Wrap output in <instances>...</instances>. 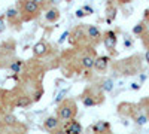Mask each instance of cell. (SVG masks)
Returning a JSON list of instances; mask_svg holds the SVG:
<instances>
[{
  "label": "cell",
  "mask_w": 149,
  "mask_h": 134,
  "mask_svg": "<svg viewBox=\"0 0 149 134\" xmlns=\"http://www.w3.org/2000/svg\"><path fill=\"white\" fill-rule=\"evenodd\" d=\"M116 45V36L113 31H109L106 34V37H104V46L107 48V49H113Z\"/></svg>",
  "instance_id": "cell-1"
},
{
  "label": "cell",
  "mask_w": 149,
  "mask_h": 134,
  "mask_svg": "<svg viewBox=\"0 0 149 134\" xmlns=\"http://www.w3.org/2000/svg\"><path fill=\"white\" fill-rule=\"evenodd\" d=\"M24 9H26L27 14H36L37 9H39V5H37L36 0H27L26 5H24Z\"/></svg>",
  "instance_id": "cell-2"
},
{
  "label": "cell",
  "mask_w": 149,
  "mask_h": 134,
  "mask_svg": "<svg viewBox=\"0 0 149 134\" xmlns=\"http://www.w3.org/2000/svg\"><path fill=\"white\" fill-rule=\"evenodd\" d=\"M66 133L67 134H79V133H82V127H81L79 122H76V121H72L70 125L66 128Z\"/></svg>",
  "instance_id": "cell-3"
},
{
  "label": "cell",
  "mask_w": 149,
  "mask_h": 134,
  "mask_svg": "<svg viewBox=\"0 0 149 134\" xmlns=\"http://www.w3.org/2000/svg\"><path fill=\"white\" fill-rule=\"evenodd\" d=\"M72 116H73V110H72L69 106H63V107L60 109V118L61 119L69 121V119H72Z\"/></svg>",
  "instance_id": "cell-4"
},
{
  "label": "cell",
  "mask_w": 149,
  "mask_h": 134,
  "mask_svg": "<svg viewBox=\"0 0 149 134\" xmlns=\"http://www.w3.org/2000/svg\"><path fill=\"white\" fill-rule=\"evenodd\" d=\"M107 61H109V58H107V57H100V58H97V60H95L94 67H95L97 70H104L106 66H107Z\"/></svg>",
  "instance_id": "cell-5"
},
{
  "label": "cell",
  "mask_w": 149,
  "mask_h": 134,
  "mask_svg": "<svg viewBox=\"0 0 149 134\" xmlns=\"http://www.w3.org/2000/svg\"><path fill=\"white\" fill-rule=\"evenodd\" d=\"M33 52L39 57V55H43L45 52H46V45L43 43V42H39V43H36L34 46H33Z\"/></svg>",
  "instance_id": "cell-6"
},
{
  "label": "cell",
  "mask_w": 149,
  "mask_h": 134,
  "mask_svg": "<svg viewBox=\"0 0 149 134\" xmlns=\"http://www.w3.org/2000/svg\"><path fill=\"white\" fill-rule=\"evenodd\" d=\"M57 125H58V121H57V118H54V116L48 118V119L45 121V127H46L48 130H54V128H57Z\"/></svg>",
  "instance_id": "cell-7"
},
{
  "label": "cell",
  "mask_w": 149,
  "mask_h": 134,
  "mask_svg": "<svg viewBox=\"0 0 149 134\" xmlns=\"http://www.w3.org/2000/svg\"><path fill=\"white\" fill-rule=\"evenodd\" d=\"M107 127H109V125L104 122V121H100V122H97V124L93 127V131H94V133H103Z\"/></svg>",
  "instance_id": "cell-8"
},
{
  "label": "cell",
  "mask_w": 149,
  "mask_h": 134,
  "mask_svg": "<svg viewBox=\"0 0 149 134\" xmlns=\"http://www.w3.org/2000/svg\"><path fill=\"white\" fill-rule=\"evenodd\" d=\"M58 17H60V14H58V10H55V9H51V10H49L48 12V14L45 15V18L48 19V21H57L58 19Z\"/></svg>",
  "instance_id": "cell-9"
},
{
  "label": "cell",
  "mask_w": 149,
  "mask_h": 134,
  "mask_svg": "<svg viewBox=\"0 0 149 134\" xmlns=\"http://www.w3.org/2000/svg\"><path fill=\"white\" fill-rule=\"evenodd\" d=\"M94 63H95V60H94L93 57H84V58H82V66L86 67V69L94 67Z\"/></svg>",
  "instance_id": "cell-10"
},
{
  "label": "cell",
  "mask_w": 149,
  "mask_h": 134,
  "mask_svg": "<svg viewBox=\"0 0 149 134\" xmlns=\"http://www.w3.org/2000/svg\"><path fill=\"white\" fill-rule=\"evenodd\" d=\"M88 34H90V37H98V36H100V31H98L97 27L91 26V27L88 28Z\"/></svg>",
  "instance_id": "cell-11"
},
{
  "label": "cell",
  "mask_w": 149,
  "mask_h": 134,
  "mask_svg": "<svg viewBox=\"0 0 149 134\" xmlns=\"http://www.w3.org/2000/svg\"><path fill=\"white\" fill-rule=\"evenodd\" d=\"M29 104H30V99H29V97H21V99L18 100V106L19 107H26Z\"/></svg>",
  "instance_id": "cell-12"
},
{
  "label": "cell",
  "mask_w": 149,
  "mask_h": 134,
  "mask_svg": "<svg viewBox=\"0 0 149 134\" xmlns=\"http://www.w3.org/2000/svg\"><path fill=\"white\" fill-rule=\"evenodd\" d=\"M18 15V10L17 9H14V8H10V9H8V12H6V17L9 18V19H12V18H15Z\"/></svg>",
  "instance_id": "cell-13"
},
{
  "label": "cell",
  "mask_w": 149,
  "mask_h": 134,
  "mask_svg": "<svg viewBox=\"0 0 149 134\" xmlns=\"http://www.w3.org/2000/svg\"><path fill=\"white\" fill-rule=\"evenodd\" d=\"M112 88H113V82H112L110 79L104 81V83H103V90H104V91H112Z\"/></svg>",
  "instance_id": "cell-14"
},
{
  "label": "cell",
  "mask_w": 149,
  "mask_h": 134,
  "mask_svg": "<svg viewBox=\"0 0 149 134\" xmlns=\"http://www.w3.org/2000/svg\"><path fill=\"white\" fill-rule=\"evenodd\" d=\"M84 106H95V101L91 99V97H85V99H84Z\"/></svg>",
  "instance_id": "cell-15"
},
{
  "label": "cell",
  "mask_w": 149,
  "mask_h": 134,
  "mask_svg": "<svg viewBox=\"0 0 149 134\" xmlns=\"http://www.w3.org/2000/svg\"><path fill=\"white\" fill-rule=\"evenodd\" d=\"M5 122H6L8 125H14V124H15V118L12 116V115H6V116H5Z\"/></svg>",
  "instance_id": "cell-16"
},
{
  "label": "cell",
  "mask_w": 149,
  "mask_h": 134,
  "mask_svg": "<svg viewBox=\"0 0 149 134\" xmlns=\"http://www.w3.org/2000/svg\"><path fill=\"white\" fill-rule=\"evenodd\" d=\"M21 66H22V64H21V61H17V63H14V64L10 66V70H14L15 73H18V72L21 70Z\"/></svg>",
  "instance_id": "cell-17"
},
{
  "label": "cell",
  "mask_w": 149,
  "mask_h": 134,
  "mask_svg": "<svg viewBox=\"0 0 149 134\" xmlns=\"http://www.w3.org/2000/svg\"><path fill=\"white\" fill-rule=\"evenodd\" d=\"M66 94H67V90H63V91H61V92H60V94L55 97V101H57V103H60L61 100L64 99V95H66Z\"/></svg>",
  "instance_id": "cell-18"
},
{
  "label": "cell",
  "mask_w": 149,
  "mask_h": 134,
  "mask_svg": "<svg viewBox=\"0 0 149 134\" xmlns=\"http://www.w3.org/2000/svg\"><path fill=\"white\" fill-rule=\"evenodd\" d=\"M142 31H143V26H142V24H137V26L133 28V33H134V34H139V33H142Z\"/></svg>",
  "instance_id": "cell-19"
},
{
  "label": "cell",
  "mask_w": 149,
  "mask_h": 134,
  "mask_svg": "<svg viewBox=\"0 0 149 134\" xmlns=\"http://www.w3.org/2000/svg\"><path fill=\"white\" fill-rule=\"evenodd\" d=\"M146 122H148V118H146V116H143V115H142V116H139V118H137V124H139V125H145Z\"/></svg>",
  "instance_id": "cell-20"
},
{
  "label": "cell",
  "mask_w": 149,
  "mask_h": 134,
  "mask_svg": "<svg viewBox=\"0 0 149 134\" xmlns=\"http://www.w3.org/2000/svg\"><path fill=\"white\" fill-rule=\"evenodd\" d=\"M85 15H86V14H85L84 9H78V10H76V17H78V18H82V17H85Z\"/></svg>",
  "instance_id": "cell-21"
},
{
  "label": "cell",
  "mask_w": 149,
  "mask_h": 134,
  "mask_svg": "<svg viewBox=\"0 0 149 134\" xmlns=\"http://www.w3.org/2000/svg\"><path fill=\"white\" fill-rule=\"evenodd\" d=\"M69 36V31H64L63 34H61V37H60V40H58V43H63L64 40H66V37Z\"/></svg>",
  "instance_id": "cell-22"
},
{
  "label": "cell",
  "mask_w": 149,
  "mask_h": 134,
  "mask_svg": "<svg viewBox=\"0 0 149 134\" xmlns=\"http://www.w3.org/2000/svg\"><path fill=\"white\" fill-rule=\"evenodd\" d=\"M5 31V18L0 17V33Z\"/></svg>",
  "instance_id": "cell-23"
},
{
  "label": "cell",
  "mask_w": 149,
  "mask_h": 134,
  "mask_svg": "<svg viewBox=\"0 0 149 134\" xmlns=\"http://www.w3.org/2000/svg\"><path fill=\"white\" fill-rule=\"evenodd\" d=\"M131 88H133V90H139L140 85H139V83H131Z\"/></svg>",
  "instance_id": "cell-24"
},
{
  "label": "cell",
  "mask_w": 149,
  "mask_h": 134,
  "mask_svg": "<svg viewBox=\"0 0 149 134\" xmlns=\"http://www.w3.org/2000/svg\"><path fill=\"white\" fill-rule=\"evenodd\" d=\"M84 10H86V12H90V14H93V9H91L90 6H84Z\"/></svg>",
  "instance_id": "cell-25"
},
{
  "label": "cell",
  "mask_w": 149,
  "mask_h": 134,
  "mask_svg": "<svg viewBox=\"0 0 149 134\" xmlns=\"http://www.w3.org/2000/svg\"><path fill=\"white\" fill-rule=\"evenodd\" d=\"M40 97H42V91H39V92H37V94H36V100H39V99H40Z\"/></svg>",
  "instance_id": "cell-26"
},
{
  "label": "cell",
  "mask_w": 149,
  "mask_h": 134,
  "mask_svg": "<svg viewBox=\"0 0 149 134\" xmlns=\"http://www.w3.org/2000/svg\"><path fill=\"white\" fill-rule=\"evenodd\" d=\"M146 61H148V63H149V51H148V52H146Z\"/></svg>",
  "instance_id": "cell-27"
},
{
  "label": "cell",
  "mask_w": 149,
  "mask_h": 134,
  "mask_svg": "<svg viewBox=\"0 0 149 134\" xmlns=\"http://www.w3.org/2000/svg\"><path fill=\"white\" fill-rule=\"evenodd\" d=\"M51 3H54V5H57V3H58V0H51Z\"/></svg>",
  "instance_id": "cell-28"
},
{
  "label": "cell",
  "mask_w": 149,
  "mask_h": 134,
  "mask_svg": "<svg viewBox=\"0 0 149 134\" xmlns=\"http://www.w3.org/2000/svg\"><path fill=\"white\" fill-rule=\"evenodd\" d=\"M66 2H70V0H66Z\"/></svg>",
  "instance_id": "cell-29"
},
{
  "label": "cell",
  "mask_w": 149,
  "mask_h": 134,
  "mask_svg": "<svg viewBox=\"0 0 149 134\" xmlns=\"http://www.w3.org/2000/svg\"><path fill=\"white\" fill-rule=\"evenodd\" d=\"M36 2H39V0H36Z\"/></svg>",
  "instance_id": "cell-30"
}]
</instances>
